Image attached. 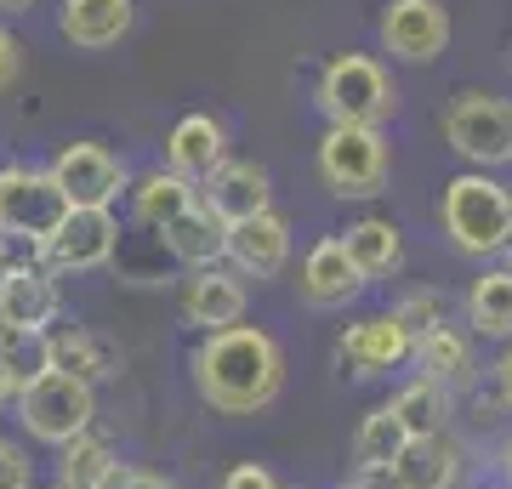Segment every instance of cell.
Wrapping results in <instances>:
<instances>
[{
  "label": "cell",
  "mask_w": 512,
  "mask_h": 489,
  "mask_svg": "<svg viewBox=\"0 0 512 489\" xmlns=\"http://www.w3.org/2000/svg\"><path fill=\"white\" fill-rule=\"evenodd\" d=\"M194 387L217 416H256L285 387V353L268 330L228 325L194 347Z\"/></svg>",
  "instance_id": "cell-1"
},
{
  "label": "cell",
  "mask_w": 512,
  "mask_h": 489,
  "mask_svg": "<svg viewBox=\"0 0 512 489\" xmlns=\"http://www.w3.org/2000/svg\"><path fill=\"white\" fill-rule=\"evenodd\" d=\"M439 222L461 256H478V262L501 256L512 245V188L495 182L490 171H461L444 182Z\"/></svg>",
  "instance_id": "cell-2"
},
{
  "label": "cell",
  "mask_w": 512,
  "mask_h": 489,
  "mask_svg": "<svg viewBox=\"0 0 512 489\" xmlns=\"http://www.w3.org/2000/svg\"><path fill=\"white\" fill-rule=\"evenodd\" d=\"M319 109L330 126H376L382 131L399 114V86L393 74L365 52H342L330 57L319 74Z\"/></svg>",
  "instance_id": "cell-3"
},
{
  "label": "cell",
  "mask_w": 512,
  "mask_h": 489,
  "mask_svg": "<svg viewBox=\"0 0 512 489\" xmlns=\"http://www.w3.org/2000/svg\"><path fill=\"white\" fill-rule=\"evenodd\" d=\"M393 154L376 126H330L319 137V177L336 200H376L387 188Z\"/></svg>",
  "instance_id": "cell-4"
},
{
  "label": "cell",
  "mask_w": 512,
  "mask_h": 489,
  "mask_svg": "<svg viewBox=\"0 0 512 489\" xmlns=\"http://www.w3.org/2000/svg\"><path fill=\"white\" fill-rule=\"evenodd\" d=\"M63 217H69V200L52 182V171H35V165L6 171V182H0V239L6 245L46 251V239L63 228Z\"/></svg>",
  "instance_id": "cell-5"
},
{
  "label": "cell",
  "mask_w": 512,
  "mask_h": 489,
  "mask_svg": "<svg viewBox=\"0 0 512 489\" xmlns=\"http://www.w3.org/2000/svg\"><path fill=\"white\" fill-rule=\"evenodd\" d=\"M444 143L456 148L473 171L512 165V103L495 91H461L444 109Z\"/></svg>",
  "instance_id": "cell-6"
},
{
  "label": "cell",
  "mask_w": 512,
  "mask_h": 489,
  "mask_svg": "<svg viewBox=\"0 0 512 489\" xmlns=\"http://www.w3.org/2000/svg\"><path fill=\"white\" fill-rule=\"evenodd\" d=\"M18 399V421H23V433L40 438V444H74L80 433H92V421H97V399H92V387L86 381H74V376H40L29 381V387H18L12 393Z\"/></svg>",
  "instance_id": "cell-7"
},
{
  "label": "cell",
  "mask_w": 512,
  "mask_h": 489,
  "mask_svg": "<svg viewBox=\"0 0 512 489\" xmlns=\"http://www.w3.org/2000/svg\"><path fill=\"white\" fill-rule=\"evenodd\" d=\"M416 353V336L399 325V313L387 308L376 319H359L336 336V370L353 381H376V376H393L399 364H410Z\"/></svg>",
  "instance_id": "cell-8"
},
{
  "label": "cell",
  "mask_w": 512,
  "mask_h": 489,
  "mask_svg": "<svg viewBox=\"0 0 512 489\" xmlns=\"http://www.w3.org/2000/svg\"><path fill=\"white\" fill-rule=\"evenodd\" d=\"M52 182L63 188L69 211H109L120 200V188H126V165L103 143H69L52 160Z\"/></svg>",
  "instance_id": "cell-9"
},
{
  "label": "cell",
  "mask_w": 512,
  "mask_h": 489,
  "mask_svg": "<svg viewBox=\"0 0 512 489\" xmlns=\"http://www.w3.org/2000/svg\"><path fill=\"white\" fill-rule=\"evenodd\" d=\"M382 46L399 63H439L450 52V12H444V0H387Z\"/></svg>",
  "instance_id": "cell-10"
},
{
  "label": "cell",
  "mask_w": 512,
  "mask_h": 489,
  "mask_svg": "<svg viewBox=\"0 0 512 489\" xmlns=\"http://www.w3.org/2000/svg\"><path fill=\"white\" fill-rule=\"evenodd\" d=\"M120 251V222L114 211H69L63 228L46 239V268L52 273H92Z\"/></svg>",
  "instance_id": "cell-11"
},
{
  "label": "cell",
  "mask_w": 512,
  "mask_h": 489,
  "mask_svg": "<svg viewBox=\"0 0 512 489\" xmlns=\"http://www.w3.org/2000/svg\"><path fill=\"white\" fill-rule=\"evenodd\" d=\"M296 285H302V302H308V308H348V302H359V290H365L370 279L348 256L342 234H330V239H319V245L308 251Z\"/></svg>",
  "instance_id": "cell-12"
},
{
  "label": "cell",
  "mask_w": 512,
  "mask_h": 489,
  "mask_svg": "<svg viewBox=\"0 0 512 489\" xmlns=\"http://www.w3.org/2000/svg\"><path fill=\"white\" fill-rule=\"evenodd\" d=\"M274 188H268V171L256 160H222L211 177H205V211H217L228 228L234 222H251V217H262V211H274Z\"/></svg>",
  "instance_id": "cell-13"
},
{
  "label": "cell",
  "mask_w": 512,
  "mask_h": 489,
  "mask_svg": "<svg viewBox=\"0 0 512 489\" xmlns=\"http://www.w3.org/2000/svg\"><path fill=\"white\" fill-rule=\"evenodd\" d=\"M228 262L245 279H274V273H285V262H291V222L279 217V211L234 222L228 228Z\"/></svg>",
  "instance_id": "cell-14"
},
{
  "label": "cell",
  "mask_w": 512,
  "mask_h": 489,
  "mask_svg": "<svg viewBox=\"0 0 512 489\" xmlns=\"http://www.w3.org/2000/svg\"><path fill=\"white\" fill-rule=\"evenodd\" d=\"M222 160H228V131L211 114H183L165 137V171H177L183 182H205Z\"/></svg>",
  "instance_id": "cell-15"
},
{
  "label": "cell",
  "mask_w": 512,
  "mask_h": 489,
  "mask_svg": "<svg viewBox=\"0 0 512 489\" xmlns=\"http://www.w3.org/2000/svg\"><path fill=\"white\" fill-rule=\"evenodd\" d=\"M160 239H165V256H171V262H183V268H194V273L217 268L222 256H228V222H222L217 211H205L200 200L188 205L183 217L165 222Z\"/></svg>",
  "instance_id": "cell-16"
},
{
  "label": "cell",
  "mask_w": 512,
  "mask_h": 489,
  "mask_svg": "<svg viewBox=\"0 0 512 489\" xmlns=\"http://www.w3.org/2000/svg\"><path fill=\"white\" fill-rule=\"evenodd\" d=\"M387 472H393V484H399V489H456L461 472H467V455H461V444L450 433L410 438L404 455Z\"/></svg>",
  "instance_id": "cell-17"
},
{
  "label": "cell",
  "mask_w": 512,
  "mask_h": 489,
  "mask_svg": "<svg viewBox=\"0 0 512 489\" xmlns=\"http://www.w3.org/2000/svg\"><path fill=\"white\" fill-rule=\"evenodd\" d=\"M0 308L12 319V330H46L63 313V290H57L52 268H40V262H18L12 279L0 285Z\"/></svg>",
  "instance_id": "cell-18"
},
{
  "label": "cell",
  "mask_w": 512,
  "mask_h": 489,
  "mask_svg": "<svg viewBox=\"0 0 512 489\" xmlns=\"http://www.w3.org/2000/svg\"><path fill=\"white\" fill-rule=\"evenodd\" d=\"M46 336H52V370L57 376H74V381H86V387L120 376V347H114L109 336H97V330H86V325H63V330H46Z\"/></svg>",
  "instance_id": "cell-19"
},
{
  "label": "cell",
  "mask_w": 512,
  "mask_h": 489,
  "mask_svg": "<svg viewBox=\"0 0 512 489\" xmlns=\"http://www.w3.org/2000/svg\"><path fill=\"white\" fill-rule=\"evenodd\" d=\"M183 319L188 325H200L205 336L239 325V319H245V285H239L234 273H222V268L194 273L188 290H183Z\"/></svg>",
  "instance_id": "cell-20"
},
{
  "label": "cell",
  "mask_w": 512,
  "mask_h": 489,
  "mask_svg": "<svg viewBox=\"0 0 512 489\" xmlns=\"http://www.w3.org/2000/svg\"><path fill=\"white\" fill-rule=\"evenodd\" d=\"M410 364H416L427 381H439V387H473L478 376V359H473V342L461 336L456 325H433L427 336H416V353H410Z\"/></svg>",
  "instance_id": "cell-21"
},
{
  "label": "cell",
  "mask_w": 512,
  "mask_h": 489,
  "mask_svg": "<svg viewBox=\"0 0 512 489\" xmlns=\"http://www.w3.org/2000/svg\"><path fill=\"white\" fill-rule=\"evenodd\" d=\"M63 40L80 52H103L114 40H126L131 29V0H63V18H57Z\"/></svg>",
  "instance_id": "cell-22"
},
{
  "label": "cell",
  "mask_w": 512,
  "mask_h": 489,
  "mask_svg": "<svg viewBox=\"0 0 512 489\" xmlns=\"http://www.w3.org/2000/svg\"><path fill=\"white\" fill-rule=\"evenodd\" d=\"M467 325L484 342H512V262L507 268H484L467 285Z\"/></svg>",
  "instance_id": "cell-23"
},
{
  "label": "cell",
  "mask_w": 512,
  "mask_h": 489,
  "mask_svg": "<svg viewBox=\"0 0 512 489\" xmlns=\"http://www.w3.org/2000/svg\"><path fill=\"white\" fill-rule=\"evenodd\" d=\"M387 404L399 410V421H404V433H410V438L450 433V416H456V393L439 387V381H427V376H410Z\"/></svg>",
  "instance_id": "cell-24"
},
{
  "label": "cell",
  "mask_w": 512,
  "mask_h": 489,
  "mask_svg": "<svg viewBox=\"0 0 512 489\" xmlns=\"http://www.w3.org/2000/svg\"><path fill=\"white\" fill-rule=\"evenodd\" d=\"M342 245H348V256L359 262L365 279H387V273H399V262H404V228L393 217H359L348 234H342Z\"/></svg>",
  "instance_id": "cell-25"
},
{
  "label": "cell",
  "mask_w": 512,
  "mask_h": 489,
  "mask_svg": "<svg viewBox=\"0 0 512 489\" xmlns=\"http://www.w3.org/2000/svg\"><path fill=\"white\" fill-rule=\"evenodd\" d=\"M188 205H194V182H183L177 171H148L137 188H131V217L143 222V228H165L171 217H183Z\"/></svg>",
  "instance_id": "cell-26"
},
{
  "label": "cell",
  "mask_w": 512,
  "mask_h": 489,
  "mask_svg": "<svg viewBox=\"0 0 512 489\" xmlns=\"http://www.w3.org/2000/svg\"><path fill=\"white\" fill-rule=\"evenodd\" d=\"M404 444H410V433H404V421L393 404H376V410H365V421H359V433H353V461L365 472L376 467H393L404 455Z\"/></svg>",
  "instance_id": "cell-27"
},
{
  "label": "cell",
  "mask_w": 512,
  "mask_h": 489,
  "mask_svg": "<svg viewBox=\"0 0 512 489\" xmlns=\"http://www.w3.org/2000/svg\"><path fill=\"white\" fill-rule=\"evenodd\" d=\"M0 370L12 376V387L52 376V336L46 330H6L0 336Z\"/></svg>",
  "instance_id": "cell-28"
},
{
  "label": "cell",
  "mask_w": 512,
  "mask_h": 489,
  "mask_svg": "<svg viewBox=\"0 0 512 489\" xmlns=\"http://www.w3.org/2000/svg\"><path fill=\"white\" fill-rule=\"evenodd\" d=\"M114 467V444L103 433H80L74 438V444H63V461H57V478H63V484H103V472Z\"/></svg>",
  "instance_id": "cell-29"
},
{
  "label": "cell",
  "mask_w": 512,
  "mask_h": 489,
  "mask_svg": "<svg viewBox=\"0 0 512 489\" xmlns=\"http://www.w3.org/2000/svg\"><path fill=\"white\" fill-rule=\"evenodd\" d=\"M393 313L410 336H427L433 325H444V290H410V296L393 302Z\"/></svg>",
  "instance_id": "cell-30"
},
{
  "label": "cell",
  "mask_w": 512,
  "mask_h": 489,
  "mask_svg": "<svg viewBox=\"0 0 512 489\" xmlns=\"http://www.w3.org/2000/svg\"><path fill=\"white\" fill-rule=\"evenodd\" d=\"M97 489H177L171 478H160V472H143V467H126V461H114L109 472H103V484Z\"/></svg>",
  "instance_id": "cell-31"
},
{
  "label": "cell",
  "mask_w": 512,
  "mask_h": 489,
  "mask_svg": "<svg viewBox=\"0 0 512 489\" xmlns=\"http://www.w3.org/2000/svg\"><path fill=\"white\" fill-rule=\"evenodd\" d=\"M35 484V467H29V455L18 444H6L0 438V489H29Z\"/></svg>",
  "instance_id": "cell-32"
},
{
  "label": "cell",
  "mask_w": 512,
  "mask_h": 489,
  "mask_svg": "<svg viewBox=\"0 0 512 489\" xmlns=\"http://www.w3.org/2000/svg\"><path fill=\"white\" fill-rule=\"evenodd\" d=\"M222 489H279V478L268 467H256V461H245V467H234L228 478H222Z\"/></svg>",
  "instance_id": "cell-33"
},
{
  "label": "cell",
  "mask_w": 512,
  "mask_h": 489,
  "mask_svg": "<svg viewBox=\"0 0 512 489\" xmlns=\"http://www.w3.org/2000/svg\"><path fill=\"white\" fill-rule=\"evenodd\" d=\"M490 387H495V399H501V410H512V342H507V353L490 364Z\"/></svg>",
  "instance_id": "cell-34"
},
{
  "label": "cell",
  "mask_w": 512,
  "mask_h": 489,
  "mask_svg": "<svg viewBox=\"0 0 512 489\" xmlns=\"http://www.w3.org/2000/svg\"><path fill=\"white\" fill-rule=\"evenodd\" d=\"M18 69H23V46H18L12 35H6V29H0V91L18 80Z\"/></svg>",
  "instance_id": "cell-35"
},
{
  "label": "cell",
  "mask_w": 512,
  "mask_h": 489,
  "mask_svg": "<svg viewBox=\"0 0 512 489\" xmlns=\"http://www.w3.org/2000/svg\"><path fill=\"white\" fill-rule=\"evenodd\" d=\"M495 472H501V484L512 489V438L501 444V450H495Z\"/></svg>",
  "instance_id": "cell-36"
},
{
  "label": "cell",
  "mask_w": 512,
  "mask_h": 489,
  "mask_svg": "<svg viewBox=\"0 0 512 489\" xmlns=\"http://www.w3.org/2000/svg\"><path fill=\"white\" fill-rule=\"evenodd\" d=\"M12 268H18V262H12V245H6V239H0V285H6V279H12Z\"/></svg>",
  "instance_id": "cell-37"
},
{
  "label": "cell",
  "mask_w": 512,
  "mask_h": 489,
  "mask_svg": "<svg viewBox=\"0 0 512 489\" xmlns=\"http://www.w3.org/2000/svg\"><path fill=\"white\" fill-rule=\"evenodd\" d=\"M12 393H18V387H12V376H6V370H0V399H12Z\"/></svg>",
  "instance_id": "cell-38"
},
{
  "label": "cell",
  "mask_w": 512,
  "mask_h": 489,
  "mask_svg": "<svg viewBox=\"0 0 512 489\" xmlns=\"http://www.w3.org/2000/svg\"><path fill=\"white\" fill-rule=\"evenodd\" d=\"M23 6H35V0H0V12H23Z\"/></svg>",
  "instance_id": "cell-39"
},
{
  "label": "cell",
  "mask_w": 512,
  "mask_h": 489,
  "mask_svg": "<svg viewBox=\"0 0 512 489\" xmlns=\"http://www.w3.org/2000/svg\"><path fill=\"white\" fill-rule=\"evenodd\" d=\"M52 489H92V484H63V478H57V484Z\"/></svg>",
  "instance_id": "cell-40"
},
{
  "label": "cell",
  "mask_w": 512,
  "mask_h": 489,
  "mask_svg": "<svg viewBox=\"0 0 512 489\" xmlns=\"http://www.w3.org/2000/svg\"><path fill=\"white\" fill-rule=\"evenodd\" d=\"M6 330H12V319H6V308H0V336H6Z\"/></svg>",
  "instance_id": "cell-41"
},
{
  "label": "cell",
  "mask_w": 512,
  "mask_h": 489,
  "mask_svg": "<svg viewBox=\"0 0 512 489\" xmlns=\"http://www.w3.org/2000/svg\"><path fill=\"white\" fill-rule=\"evenodd\" d=\"M0 182H6V171H0Z\"/></svg>",
  "instance_id": "cell-42"
},
{
  "label": "cell",
  "mask_w": 512,
  "mask_h": 489,
  "mask_svg": "<svg viewBox=\"0 0 512 489\" xmlns=\"http://www.w3.org/2000/svg\"><path fill=\"white\" fill-rule=\"evenodd\" d=\"M507 251H512V245H507Z\"/></svg>",
  "instance_id": "cell-43"
},
{
  "label": "cell",
  "mask_w": 512,
  "mask_h": 489,
  "mask_svg": "<svg viewBox=\"0 0 512 489\" xmlns=\"http://www.w3.org/2000/svg\"><path fill=\"white\" fill-rule=\"evenodd\" d=\"M279 489H285V484H279Z\"/></svg>",
  "instance_id": "cell-44"
}]
</instances>
